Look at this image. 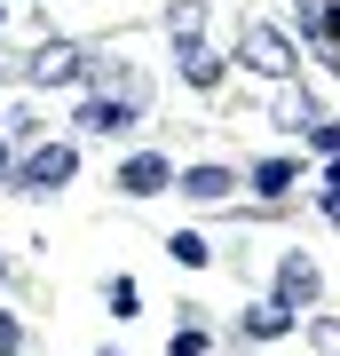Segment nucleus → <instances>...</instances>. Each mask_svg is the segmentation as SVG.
Wrapping results in <instances>:
<instances>
[{
    "mask_svg": "<svg viewBox=\"0 0 340 356\" xmlns=\"http://www.w3.org/2000/svg\"><path fill=\"white\" fill-rule=\"evenodd\" d=\"M72 175H79V143H40V151L16 159V175H8V182H16L24 198H56Z\"/></svg>",
    "mask_w": 340,
    "mask_h": 356,
    "instance_id": "obj_1",
    "label": "nucleus"
},
{
    "mask_svg": "<svg viewBox=\"0 0 340 356\" xmlns=\"http://www.w3.org/2000/svg\"><path fill=\"white\" fill-rule=\"evenodd\" d=\"M238 64H245V72H261V79H293L301 48H293L277 24H245V32H238Z\"/></svg>",
    "mask_w": 340,
    "mask_h": 356,
    "instance_id": "obj_2",
    "label": "nucleus"
},
{
    "mask_svg": "<svg viewBox=\"0 0 340 356\" xmlns=\"http://www.w3.org/2000/svg\"><path fill=\"white\" fill-rule=\"evenodd\" d=\"M72 127H79V135H127V127H135V79L111 88V95H88V103L72 111Z\"/></svg>",
    "mask_w": 340,
    "mask_h": 356,
    "instance_id": "obj_3",
    "label": "nucleus"
},
{
    "mask_svg": "<svg viewBox=\"0 0 340 356\" xmlns=\"http://www.w3.org/2000/svg\"><path fill=\"white\" fill-rule=\"evenodd\" d=\"M32 79L40 88H72V79H95V56L72 48V40H48V48L32 56Z\"/></svg>",
    "mask_w": 340,
    "mask_h": 356,
    "instance_id": "obj_4",
    "label": "nucleus"
},
{
    "mask_svg": "<svg viewBox=\"0 0 340 356\" xmlns=\"http://www.w3.org/2000/svg\"><path fill=\"white\" fill-rule=\"evenodd\" d=\"M316 285H325V277H316L309 254H285V261H277V309H309Z\"/></svg>",
    "mask_w": 340,
    "mask_h": 356,
    "instance_id": "obj_5",
    "label": "nucleus"
},
{
    "mask_svg": "<svg viewBox=\"0 0 340 356\" xmlns=\"http://www.w3.org/2000/svg\"><path fill=\"white\" fill-rule=\"evenodd\" d=\"M166 182H175V166H166L159 151H135V159L119 166V191H127V198H159Z\"/></svg>",
    "mask_w": 340,
    "mask_h": 356,
    "instance_id": "obj_6",
    "label": "nucleus"
},
{
    "mask_svg": "<svg viewBox=\"0 0 340 356\" xmlns=\"http://www.w3.org/2000/svg\"><path fill=\"white\" fill-rule=\"evenodd\" d=\"M175 191H182V198H198V206H214V198L238 191V175H229V166H190V175H175Z\"/></svg>",
    "mask_w": 340,
    "mask_h": 356,
    "instance_id": "obj_7",
    "label": "nucleus"
},
{
    "mask_svg": "<svg viewBox=\"0 0 340 356\" xmlns=\"http://www.w3.org/2000/svg\"><path fill=\"white\" fill-rule=\"evenodd\" d=\"M166 32H175V56H182V48H206V0H175Z\"/></svg>",
    "mask_w": 340,
    "mask_h": 356,
    "instance_id": "obj_8",
    "label": "nucleus"
},
{
    "mask_svg": "<svg viewBox=\"0 0 340 356\" xmlns=\"http://www.w3.org/2000/svg\"><path fill=\"white\" fill-rule=\"evenodd\" d=\"M175 64H182V79H190V88H222V56H214V48H182Z\"/></svg>",
    "mask_w": 340,
    "mask_h": 356,
    "instance_id": "obj_9",
    "label": "nucleus"
},
{
    "mask_svg": "<svg viewBox=\"0 0 340 356\" xmlns=\"http://www.w3.org/2000/svg\"><path fill=\"white\" fill-rule=\"evenodd\" d=\"M316 119H325V111H316V103H309L301 88H285V95H277V127H293V135H309Z\"/></svg>",
    "mask_w": 340,
    "mask_h": 356,
    "instance_id": "obj_10",
    "label": "nucleus"
},
{
    "mask_svg": "<svg viewBox=\"0 0 340 356\" xmlns=\"http://www.w3.org/2000/svg\"><path fill=\"white\" fill-rule=\"evenodd\" d=\"M293 182H301V175H293V159H261V166H253V191H261V198H285Z\"/></svg>",
    "mask_w": 340,
    "mask_h": 356,
    "instance_id": "obj_11",
    "label": "nucleus"
},
{
    "mask_svg": "<svg viewBox=\"0 0 340 356\" xmlns=\"http://www.w3.org/2000/svg\"><path fill=\"white\" fill-rule=\"evenodd\" d=\"M245 332H253V341H277V332H293V309H277V301L245 309Z\"/></svg>",
    "mask_w": 340,
    "mask_h": 356,
    "instance_id": "obj_12",
    "label": "nucleus"
},
{
    "mask_svg": "<svg viewBox=\"0 0 340 356\" xmlns=\"http://www.w3.org/2000/svg\"><path fill=\"white\" fill-rule=\"evenodd\" d=\"M166 245H175V261H190V269H206V238H198V229H175V238H166Z\"/></svg>",
    "mask_w": 340,
    "mask_h": 356,
    "instance_id": "obj_13",
    "label": "nucleus"
},
{
    "mask_svg": "<svg viewBox=\"0 0 340 356\" xmlns=\"http://www.w3.org/2000/svg\"><path fill=\"white\" fill-rule=\"evenodd\" d=\"M309 341H316V356H340V317H316Z\"/></svg>",
    "mask_w": 340,
    "mask_h": 356,
    "instance_id": "obj_14",
    "label": "nucleus"
},
{
    "mask_svg": "<svg viewBox=\"0 0 340 356\" xmlns=\"http://www.w3.org/2000/svg\"><path fill=\"white\" fill-rule=\"evenodd\" d=\"M309 143H316L325 159H340V119H316V127H309Z\"/></svg>",
    "mask_w": 340,
    "mask_h": 356,
    "instance_id": "obj_15",
    "label": "nucleus"
},
{
    "mask_svg": "<svg viewBox=\"0 0 340 356\" xmlns=\"http://www.w3.org/2000/svg\"><path fill=\"white\" fill-rule=\"evenodd\" d=\"M325 8H332V0H301V32L309 40H325Z\"/></svg>",
    "mask_w": 340,
    "mask_h": 356,
    "instance_id": "obj_16",
    "label": "nucleus"
},
{
    "mask_svg": "<svg viewBox=\"0 0 340 356\" xmlns=\"http://www.w3.org/2000/svg\"><path fill=\"white\" fill-rule=\"evenodd\" d=\"M135 301H143L135 277H111V309H119V317H135Z\"/></svg>",
    "mask_w": 340,
    "mask_h": 356,
    "instance_id": "obj_17",
    "label": "nucleus"
},
{
    "mask_svg": "<svg viewBox=\"0 0 340 356\" xmlns=\"http://www.w3.org/2000/svg\"><path fill=\"white\" fill-rule=\"evenodd\" d=\"M166 356H206V332H198V325H182V332H175V348H166Z\"/></svg>",
    "mask_w": 340,
    "mask_h": 356,
    "instance_id": "obj_18",
    "label": "nucleus"
},
{
    "mask_svg": "<svg viewBox=\"0 0 340 356\" xmlns=\"http://www.w3.org/2000/svg\"><path fill=\"white\" fill-rule=\"evenodd\" d=\"M16 348H24V325H16L8 309H0V356H16Z\"/></svg>",
    "mask_w": 340,
    "mask_h": 356,
    "instance_id": "obj_19",
    "label": "nucleus"
},
{
    "mask_svg": "<svg viewBox=\"0 0 340 356\" xmlns=\"http://www.w3.org/2000/svg\"><path fill=\"white\" fill-rule=\"evenodd\" d=\"M325 40H340V0H332V8H325Z\"/></svg>",
    "mask_w": 340,
    "mask_h": 356,
    "instance_id": "obj_20",
    "label": "nucleus"
},
{
    "mask_svg": "<svg viewBox=\"0 0 340 356\" xmlns=\"http://www.w3.org/2000/svg\"><path fill=\"white\" fill-rule=\"evenodd\" d=\"M325 214H332V222H340V191H325Z\"/></svg>",
    "mask_w": 340,
    "mask_h": 356,
    "instance_id": "obj_21",
    "label": "nucleus"
},
{
    "mask_svg": "<svg viewBox=\"0 0 340 356\" xmlns=\"http://www.w3.org/2000/svg\"><path fill=\"white\" fill-rule=\"evenodd\" d=\"M0 175H16V159H8V143H0Z\"/></svg>",
    "mask_w": 340,
    "mask_h": 356,
    "instance_id": "obj_22",
    "label": "nucleus"
},
{
    "mask_svg": "<svg viewBox=\"0 0 340 356\" xmlns=\"http://www.w3.org/2000/svg\"><path fill=\"white\" fill-rule=\"evenodd\" d=\"M0 277H8V261H0Z\"/></svg>",
    "mask_w": 340,
    "mask_h": 356,
    "instance_id": "obj_23",
    "label": "nucleus"
}]
</instances>
